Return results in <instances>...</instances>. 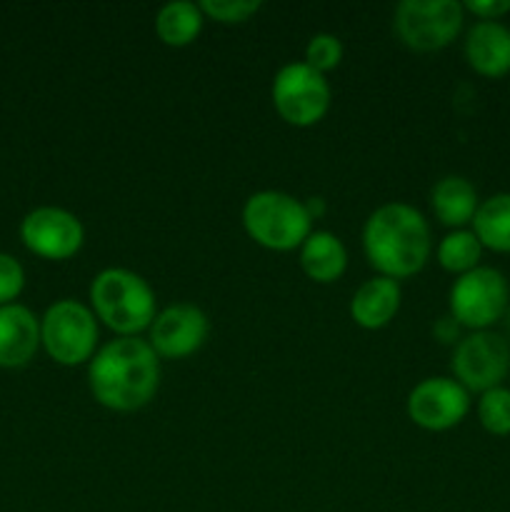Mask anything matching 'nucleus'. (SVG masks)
Masks as SVG:
<instances>
[{
	"label": "nucleus",
	"instance_id": "obj_27",
	"mask_svg": "<svg viewBox=\"0 0 510 512\" xmlns=\"http://www.w3.org/2000/svg\"><path fill=\"white\" fill-rule=\"evenodd\" d=\"M505 320H508V328H510V305H508V313H505Z\"/></svg>",
	"mask_w": 510,
	"mask_h": 512
},
{
	"label": "nucleus",
	"instance_id": "obj_20",
	"mask_svg": "<svg viewBox=\"0 0 510 512\" xmlns=\"http://www.w3.org/2000/svg\"><path fill=\"white\" fill-rule=\"evenodd\" d=\"M435 255H438L440 268L448 270V273L453 275H465L480 265L483 245L475 238L473 230H450V233L438 243Z\"/></svg>",
	"mask_w": 510,
	"mask_h": 512
},
{
	"label": "nucleus",
	"instance_id": "obj_10",
	"mask_svg": "<svg viewBox=\"0 0 510 512\" xmlns=\"http://www.w3.org/2000/svg\"><path fill=\"white\" fill-rule=\"evenodd\" d=\"M20 240L43 260H68L83 248L85 228L78 215L58 205H40L20 220Z\"/></svg>",
	"mask_w": 510,
	"mask_h": 512
},
{
	"label": "nucleus",
	"instance_id": "obj_1",
	"mask_svg": "<svg viewBox=\"0 0 510 512\" xmlns=\"http://www.w3.org/2000/svg\"><path fill=\"white\" fill-rule=\"evenodd\" d=\"M88 388L113 413L145 408L160 388V358L143 338H115L88 363Z\"/></svg>",
	"mask_w": 510,
	"mask_h": 512
},
{
	"label": "nucleus",
	"instance_id": "obj_2",
	"mask_svg": "<svg viewBox=\"0 0 510 512\" xmlns=\"http://www.w3.org/2000/svg\"><path fill=\"white\" fill-rule=\"evenodd\" d=\"M363 250L370 268L383 278L403 280L420 273L433 253L425 215L408 203H385L363 225Z\"/></svg>",
	"mask_w": 510,
	"mask_h": 512
},
{
	"label": "nucleus",
	"instance_id": "obj_14",
	"mask_svg": "<svg viewBox=\"0 0 510 512\" xmlns=\"http://www.w3.org/2000/svg\"><path fill=\"white\" fill-rule=\"evenodd\" d=\"M40 348V318L25 305L0 308V368H25Z\"/></svg>",
	"mask_w": 510,
	"mask_h": 512
},
{
	"label": "nucleus",
	"instance_id": "obj_8",
	"mask_svg": "<svg viewBox=\"0 0 510 512\" xmlns=\"http://www.w3.org/2000/svg\"><path fill=\"white\" fill-rule=\"evenodd\" d=\"M270 95H273L275 113L293 128H310L320 123L333 103L328 78L305 65L303 60L283 65L275 73Z\"/></svg>",
	"mask_w": 510,
	"mask_h": 512
},
{
	"label": "nucleus",
	"instance_id": "obj_24",
	"mask_svg": "<svg viewBox=\"0 0 510 512\" xmlns=\"http://www.w3.org/2000/svg\"><path fill=\"white\" fill-rule=\"evenodd\" d=\"M25 288V270L18 258L0 253V308L13 305Z\"/></svg>",
	"mask_w": 510,
	"mask_h": 512
},
{
	"label": "nucleus",
	"instance_id": "obj_15",
	"mask_svg": "<svg viewBox=\"0 0 510 512\" xmlns=\"http://www.w3.org/2000/svg\"><path fill=\"white\" fill-rule=\"evenodd\" d=\"M400 300H403V290L398 280L375 275L365 280L350 298V318L358 328L380 330L393 323L400 310Z\"/></svg>",
	"mask_w": 510,
	"mask_h": 512
},
{
	"label": "nucleus",
	"instance_id": "obj_6",
	"mask_svg": "<svg viewBox=\"0 0 510 512\" xmlns=\"http://www.w3.org/2000/svg\"><path fill=\"white\" fill-rule=\"evenodd\" d=\"M450 318L468 328L470 333L490 330L500 318H505L510 305L508 280L500 270L490 265H478L470 273L458 275L448 295Z\"/></svg>",
	"mask_w": 510,
	"mask_h": 512
},
{
	"label": "nucleus",
	"instance_id": "obj_11",
	"mask_svg": "<svg viewBox=\"0 0 510 512\" xmlns=\"http://www.w3.org/2000/svg\"><path fill=\"white\" fill-rule=\"evenodd\" d=\"M405 410L413 425L428 433H443L463 423L470 410V393L455 378L435 375L410 390Z\"/></svg>",
	"mask_w": 510,
	"mask_h": 512
},
{
	"label": "nucleus",
	"instance_id": "obj_25",
	"mask_svg": "<svg viewBox=\"0 0 510 512\" xmlns=\"http://www.w3.org/2000/svg\"><path fill=\"white\" fill-rule=\"evenodd\" d=\"M463 10L478 20H500L510 13V0H465Z\"/></svg>",
	"mask_w": 510,
	"mask_h": 512
},
{
	"label": "nucleus",
	"instance_id": "obj_5",
	"mask_svg": "<svg viewBox=\"0 0 510 512\" xmlns=\"http://www.w3.org/2000/svg\"><path fill=\"white\" fill-rule=\"evenodd\" d=\"M40 345L65 368L90 363L98 353V318L80 300H55L40 318Z\"/></svg>",
	"mask_w": 510,
	"mask_h": 512
},
{
	"label": "nucleus",
	"instance_id": "obj_4",
	"mask_svg": "<svg viewBox=\"0 0 510 512\" xmlns=\"http://www.w3.org/2000/svg\"><path fill=\"white\" fill-rule=\"evenodd\" d=\"M243 228L260 248L290 253L300 250L305 238L313 233V215L295 195L283 190H260L245 200Z\"/></svg>",
	"mask_w": 510,
	"mask_h": 512
},
{
	"label": "nucleus",
	"instance_id": "obj_18",
	"mask_svg": "<svg viewBox=\"0 0 510 512\" xmlns=\"http://www.w3.org/2000/svg\"><path fill=\"white\" fill-rule=\"evenodd\" d=\"M205 15L198 3L188 0H175V3L163 5L155 15V33L170 48H185L195 43L203 30Z\"/></svg>",
	"mask_w": 510,
	"mask_h": 512
},
{
	"label": "nucleus",
	"instance_id": "obj_26",
	"mask_svg": "<svg viewBox=\"0 0 510 512\" xmlns=\"http://www.w3.org/2000/svg\"><path fill=\"white\" fill-rule=\"evenodd\" d=\"M458 328L460 325L448 315V318L438 320V325H435V335H438L443 343H450V340H455V335H458Z\"/></svg>",
	"mask_w": 510,
	"mask_h": 512
},
{
	"label": "nucleus",
	"instance_id": "obj_22",
	"mask_svg": "<svg viewBox=\"0 0 510 512\" xmlns=\"http://www.w3.org/2000/svg\"><path fill=\"white\" fill-rule=\"evenodd\" d=\"M343 60V43L333 33H315L305 45V65H310L318 73H330Z\"/></svg>",
	"mask_w": 510,
	"mask_h": 512
},
{
	"label": "nucleus",
	"instance_id": "obj_16",
	"mask_svg": "<svg viewBox=\"0 0 510 512\" xmlns=\"http://www.w3.org/2000/svg\"><path fill=\"white\" fill-rule=\"evenodd\" d=\"M300 268L313 283L330 285L343 278L348 268V250L343 240L328 230H313L300 245Z\"/></svg>",
	"mask_w": 510,
	"mask_h": 512
},
{
	"label": "nucleus",
	"instance_id": "obj_19",
	"mask_svg": "<svg viewBox=\"0 0 510 512\" xmlns=\"http://www.w3.org/2000/svg\"><path fill=\"white\" fill-rule=\"evenodd\" d=\"M470 225L483 248L510 253V193H495L485 198Z\"/></svg>",
	"mask_w": 510,
	"mask_h": 512
},
{
	"label": "nucleus",
	"instance_id": "obj_7",
	"mask_svg": "<svg viewBox=\"0 0 510 512\" xmlns=\"http://www.w3.org/2000/svg\"><path fill=\"white\" fill-rule=\"evenodd\" d=\"M463 20L465 10L458 0H403L393 13V30L410 50L433 53L458 38Z\"/></svg>",
	"mask_w": 510,
	"mask_h": 512
},
{
	"label": "nucleus",
	"instance_id": "obj_17",
	"mask_svg": "<svg viewBox=\"0 0 510 512\" xmlns=\"http://www.w3.org/2000/svg\"><path fill=\"white\" fill-rule=\"evenodd\" d=\"M478 205V190L463 175H445L430 190V208H433L435 218L453 230L473 223Z\"/></svg>",
	"mask_w": 510,
	"mask_h": 512
},
{
	"label": "nucleus",
	"instance_id": "obj_12",
	"mask_svg": "<svg viewBox=\"0 0 510 512\" xmlns=\"http://www.w3.org/2000/svg\"><path fill=\"white\" fill-rule=\"evenodd\" d=\"M148 330V343L158 358L183 360L203 348L210 335V320L198 305L173 303L155 315Z\"/></svg>",
	"mask_w": 510,
	"mask_h": 512
},
{
	"label": "nucleus",
	"instance_id": "obj_9",
	"mask_svg": "<svg viewBox=\"0 0 510 512\" xmlns=\"http://www.w3.org/2000/svg\"><path fill=\"white\" fill-rule=\"evenodd\" d=\"M453 378L468 393H485L503 385L510 373V345L493 330H478L458 340L453 350Z\"/></svg>",
	"mask_w": 510,
	"mask_h": 512
},
{
	"label": "nucleus",
	"instance_id": "obj_23",
	"mask_svg": "<svg viewBox=\"0 0 510 512\" xmlns=\"http://www.w3.org/2000/svg\"><path fill=\"white\" fill-rule=\"evenodd\" d=\"M198 5L210 20H218L223 25H238L258 13L263 3L260 0H203Z\"/></svg>",
	"mask_w": 510,
	"mask_h": 512
},
{
	"label": "nucleus",
	"instance_id": "obj_3",
	"mask_svg": "<svg viewBox=\"0 0 510 512\" xmlns=\"http://www.w3.org/2000/svg\"><path fill=\"white\" fill-rule=\"evenodd\" d=\"M90 310L118 338H138L153 325L155 293L143 275L128 268H105L90 283Z\"/></svg>",
	"mask_w": 510,
	"mask_h": 512
},
{
	"label": "nucleus",
	"instance_id": "obj_13",
	"mask_svg": "<svg viewBox=\"0 0 510 512\" xmlns=\"http://www.w3.org/2000/svg\"><path fill=\"white\" fill-rule=\"evenodd\" d=\"M465 60L483 78L510 73V28L500 20H478L465 35Z\"/></svg>",
	"mask_w": 510,
	"mask_h": 512
},
{
	"label": "nucleus",
	"instance_id": "obj_21",
	"mask_svg": "<svg viewBox=\"0 0 510 512\" xmlns=\"http://www.w3.org/2000/svg\"><path fill=\"white\" fill-rule=\"evenodd\" d=\"M478 420L490 435H510V390L505 385L480 393Z\"/></svg>",
	"mask_w": 510,
	"mask_h": 512
}]
</instances>
